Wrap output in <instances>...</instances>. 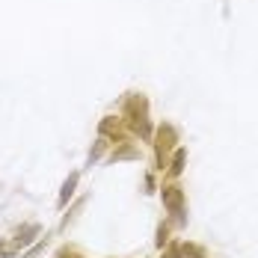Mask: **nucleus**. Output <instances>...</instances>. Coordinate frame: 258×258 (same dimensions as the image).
Segmentation results:
<instances>
[{
  "mask_svg": "<svg viewBox=\"0 0 258 258\" xmlns=\"http://www.w3.org/2000/svg\"><path fill=\"white\" fill-rule=\"evenodd\" d=\"M125 116H128V125L143 140H149L152 137V125H149V101L143 98V95H131L128 104H125Z\"/></svg>",
  "mask_w": 258,
  "mask_h": 258,
  "instance_id": "1",
  "label": "nucleus"
},
{
  "mask_svg": "<svg viewBox=\"0 0 258 258\" xmlns=\"http://www.w3.org/2000/svg\"><path fill=\"white\" fill-rule=\"evenodd\" d=\"M178 143V134H175V128L172 125H160L157 128V134H155V149H157V163H160V169L166 166V155L172 152V146Z\"/></svg>",
  "mask_w": 258,
  "mask_h": 258,
  "instance_id": "2",
  "label": "nucleus"
},
{
  "mask_svg": "<svg viewBox=\"0 0 258 258\" xmlns=\"http://www.w3.org/2000/svg\"><path fill=\"white\" fill-rule=\"evenodd\" d=\"M163 208L181 220V214H184V190L178 184H166L163 187Z\"/></svg>",
  "mask_w": 258,
  "mask_h": 258,
  "instance_id": "3",
  "label": "nucleus"
},
{
  "mask_svg": "<svg viewBox=\"0 0 258 258\" xmlns=\"http://www.w3.org/2000/svg\"><path fill=\"white\" fill-rule=\"evenodd\" d=\"M75 187H78V172H72V175L66 178V184H62V190H59V208L69 205V199L75 196Z\"/></svg>",
  "mask_w": 258,
  "mask_h": 258,
  "instance_id": "4",
  "label": "nucleus"
},
{
  "mask_svg": "<svg viewBox=\"0 0 258 258\" xmlns=\"http://www.w3.org/2000/svg\"><path fill=\"white\" fill-rule=\"evenodd\" d=\"M39 232H42V229H39L36 223H30V226H24V229H18V237H15V246H30V243H33V237H36Z\"/></svg>",
  "mask_w": 258,
  "mask_h": 258,
  "instance_id": "5",
  "label": "nucleus"
},
{
  "mask_svg": "<svg viewBox=\"0 0 258 258\" xmlns=\"http://www.w3.org/2000/svg\"><path fill=\"white\" fill-rule=\"evenodd\" d=\"M184 163H187V152H184V149H175V157H172V166H169V175H172V178L184 172Z\"/></svg>",
  "mask_w": 258,
  "mask_h": 258,
  "instance_id": "6",
  "label": "nucleus"
},
{
  "mask_svg": "<svg viewBox=\"0 0 258 258\" xmlns=\"http://www.w3.org/2000/svg\"><path fill=\"white\" fill-rule=\"evenodd\" d=\"M101 134H110V137H116V140H119V137H122V128H119V122H116V119H104V122H101Z\"/></svg>",
  "mask_w": 258,
  "mask_h": 258,
  "instance_id": "7",
  "label": "nucleus"
},
{
  "mask_svg": "<svg viewBox=\"0 0 258 258\" xmlns=\"http://www.w3.org/2000/svg\"><path fill=\"white\" fill-rule=\"evenodd\" d=\"M181 255L184 258H205V249L196 246V243H184V246H181Z\"/></svg>",
  "mask_w": 258,
  "mask_h": 258,
  "instance_id": "8",
  "label": "nucleus"
},
{
  "mask_svg": "<svg viewBox=\"0 0 258 258\" xmlns=\"http://www.w3.org/2000/svg\"><path fill=\"white\" fill-rule=\"evenodd\" d=\"M122 157H137V149H134V146H125V149H119V152L113 155V160H122Z\"/></svg>",
  "mask_w": 258,
  "mask_h": 258,
  "instance_id": "9",
  "label": "nucleus"
},
{
  "mask_svg": "<svg viewBox=\"0 0 258 258\" xmlns=\"http://www.w3.org/2000/svg\"><path fill=\"white\" fill-rule=\"evenodd\" d=\"M166 234H169L166 226H160V229H157V246H163V243H166Z\"/></svg>",
  "mask_w": 258,
  "mask_h": 258,
  "instance_id": "10",
  "label": "nucleus"
},
{
  "mask_svg": "<svg viewBox=\"0 0 258 258\" xmlns=\"http://www.w3.org/2000/svg\"><path fill=\"white\" fill-rule=\"evenodd\" d=\"M56 258H83V255H78V252H72V249H59V255Z\"/></svg>",
  "mask_w": 258,
  "mask_h": 258,
  "instance_id": "11",
  "label": "nucleus"
},
{
  "mask_svg": "<svg viewBox=\"0 0 258 258\" xmlns=\"http://www.w3.org/2000/svg\"><path fill=\"white\" fill-rule=\"evenodd\" d=\"M0 258H12V252L9 249H0Z\"/></svg>",
  "mask_w": 258,
  "mask_h": 258,
  "instance_id": "12",
  "label": "nucleus"
},
{
  "mask_svg": "<svg viewBox=\"0 0 258 258\" xmlns=\"http://www.w3.org/2000/svg\"><path fill=\"white\" fill-rule=\"evenodd\" d=\"M0 246H3V237H0Z\"/></svg>",
  "mask_w": 258,
  "mask_h": 258,
  "instance_id": "13",
  "label": "nucleus"
}]
</instances>
